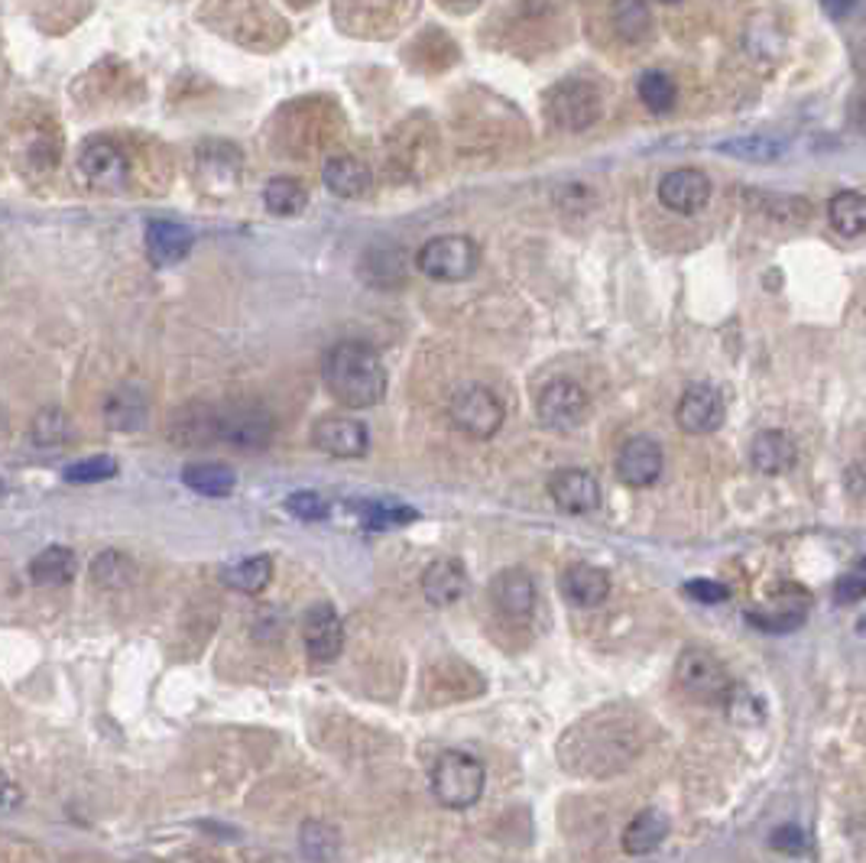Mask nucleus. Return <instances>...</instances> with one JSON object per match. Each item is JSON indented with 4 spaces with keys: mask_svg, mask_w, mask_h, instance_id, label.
Wrapping results in <instances>:
<instances>
[{
    "mask_svg": "<svg viewBox=\"0 0 866 863\" xmlns=\"http://www.w3.org/2000/svg\"><path fill=\"white\" fill-rule=\"evenodd\" d=\"M218 439L240 452L267 449L273 439V416L253 403H234L218 409Z\"/></svg>",
    "mask_w": 866,
    "mask_h": 863,
    "instance_id": "nucleus-9",
    "label": "nucleus"
},
{
    "mask_svg": "<svg viewBox=\"0 0 866 863\" xmlns=\"http://www.w3.org/2000/svg\"><path fill=\"white\" fill-rule=\"evenodd\" d=\"M834 594H837L841 604H854V601L866 597V559L864 562H857L847 575L837 581Z\"/></svg>",
    "mask_w": 866,
    "mask_h": 863,
    "instance_id": "nucleus-37",
    "label": "nucleus"
},
{
    "mask_svg": "<svg viewBox=\"0 0 866 863\" xmlns=\"http://www.w3.org/2000/svg\"><path fill=\"white\" fill-rule=\"evenodd\" d=\"M286 510L295 519H302V522H318V519H325L332 514V504L322 494H315V490H295L286 500Z\"/></svg>",
    "mask_w": 866,
    "mask_h": 863,
    "instance_id": "nucleus-35",
    "label": "nucleus"
},
{
    "mask_svg": "<svg viewBox=\"0 0 866 863\" xmlns=\"http://www.w3.org/2000/svg\"><path fill=\"white\" fill-rule=\"evenodd\" d=\"M795 461H799V449L782 429H766L753 439L750 464L759 474H782L795 467Z\"/></svg>",
    "mask_w": 866,
    "mask_h": 863,
    "instance_id": "nucleus-22",
    "label": "nucleus"
},
{
    "mask_svg": "<svg viewBox=\"0 0 866 863\" xmlns=\"http://www.w3.org/2000/svg\"><path fill=\"white\" fill-rule=\"evenodd\" d=\"M727 406L717 387L711 384H692L675 406V422L689 435H711L724 425Z\"/></svg>",
    "mask_w": 866,
    "mask_h": 863,
    "instance_id": "nucleus-10",
    "label": "nucleus"
},
{
    "mask_svg": "<svg viewBox=\"0 0 866 863\" xmlns=\"http://www.w3.org/2000/svg\"><path fill=\"white\" fill-rule=\"evenodd\" d=\"M727 150L740 153L744 160H776V157H779V143L762 140V137H747V140L727 143Z\"/></svg>",
    "mask_w": 866,
    "mask_h": 863,
    "instance_id": "nucleus-39",
    "label": "nucleus"
},
{
    "mask_svg": "<svg viewBox=\"0 0 866 863\" xmlns=\"http://www.w3.org/2000/svg\"><path fill=\"white\" fill-rule=\"evenodd\" d=\"M115 474L117 461L111 459V455H91V459L68 464L62 477H65L68 484H101V481H108V477H115Z\"/></svg>",
    "mask_w": 866,
    "mask_h": 863,
    "instance_id": "nucleus-34",
    "label": "nucleus"
},
{
    "mask_svg": "<svg viewBox=\"0 0 866 863\" xmlns=\"http://www.w3.org/2000/svg\"><path fill=\"white\" fill-rule=\"evenodd\" d=\"M78 170L95 185H120L130 175V157L111 137H91L78 150Z\"/></svg>",
    "mask_w": 866,
    "mask_h": 863,
    "instance_id": "nucleus-14",
    "label": "nucleus"
},
{
    "mask_svg": "<svg viewBox=\"0 0 866 863\" xmlns=\"http://www.w3.org/2000/svg\"><path fill=\"white\" fill-rule=\"evenodd\" d=\"M477 263H480V250L464 234L432 237L415 253V267L429 280H439V283H462L467 277H474Z\"/></svg>",
    "mask_w": 866,
    "mask_h": 863,
    "instance_id": "nucleus-5",
    "label": "nucleus"
},
{
    "mask_svg": "<svg viewBox=\"0 0 866 863\" xmlns=\"http://www.w3.org/2000/svg\"><path fill=\"white\" fill-rule=\"evenodd\" d=\"M662 467H665L662 445L649 435L627 439L614 461V471L627 487H652L662 477Z\"/></svg>",
    "mask_w": 866,
    "mask_h": 863,
    "instance_id": "nucleus-11",
    "label": "nucleus"
},
{
    "mask_svg": "<svg viewBox=\"0 0 866 863\" xmlns=\"http://www.w3.org/2000/svg\"><path fill=\"white\" fill-rule=\"evenodd\" d=\"M147 397L137 387H117L105 400V422L117 432H137L147 425Z\"/></svg>",
    "mask_w": 866,
    "mask_h": 863,
    "instance_id": "nucleus-24",
    "label": "nucleus"
},
{
    "mask_svg": "<svg viewBox=\"0 0 866 863\" xmlns=\"http://www.w3.org/2000/svg\"><path fill=\"white\" fill-rule=\"evenodd\" d=\"M78 572V555L68 546H46L30 562V581L36 587H62Z\"/></svg>",
    "mask_w": 866,
    "mask_h": 863,
    "instance_id": "nucleus-23",
    "label": "nucleus"
},
{
    "mask_svg": "<svg viewBox=\"0 0 866 863\" xmlns=\"http://www.w3.org/2000/svg\"><path fill=\"white\" fill-rule=\"evenodd\" d=\"M302 636H305V649L312 662H335L345 649V624L338 617V611L322 601L315 607H308L305 621H302Z\"/></svg>",
    "mask_w": 866,
    "mask_h": 863,
    "instance_id": "nucleus-12",
    "label": "nucleus"
},
{
    "mask_svg": "<svg viewBox=\"0 0 866 863\" xmlns=\"http://www.w3.org/2000/svg\"><path fill=\"white\" fill-rule=\"evenodd\" d=\"M195 247V234L178 225V222H150L147 225V257L156 263V267H173L182 263Z\"/></svg>",
    "mask_w": 866,
    "mask_h": 863,
    "instance_id": "nucleus-18",
    "label": "nucleus"
},
{
    "mask_svg": "<svg viewBox=\"0 0 866 863\" xmlns=\"http://www.w3.org/2000/svg\"><path fill=\"white\" fill-rule=\"evenodd\" d=\"M827 222L844 237H857L866 230V195L841 192L827 202Z\"/></svg>",
    "mask_w": 866,
    "mask_h": 863,
    "instance_id": "nucleus-28",
    "label": "nucleus"
},
{
    "mask_svg": "<svg viewBox=\"0 0 866 863\" xmlns=\"http://www.w3.org/2000/svg\"><path fill=\"white\" fill-rule=\"evenodd\" d=\"M328 393L347 409H370L387 397V367L364 342H338L322 360Z\"/></svg>",
    "mask_w": 866,
    "mask_h": 863,
    "instance_id": "nucleus-1",
    "label": "nucleus"
},
{
    "mask_svg": "<svg viewBox=\"0 0 866 863\" xmlns=\"http://www.w3.org/2000/svg\"><path fill=\"white\" fill-rule=\"evenodd\" d=\"M299 844H302V854L308 861L328 863L338 854V831L325 821H305L302 831H299Z\"/></svg>",
    "mask_w": 866,
    "mask_h": 863,
    "instance_id": "nucleus-31",
    "label": "nucleus"
},
{
    "mask_svg": "<svg viewBox=\"0 0 866 863\" xmlns=\"http://www.w3.org/2000/svg\"><path fill=\"white\" fill-rule=\"evenodd\" d=\"M692 601H697V604H724L727 597H730V591L721 584V581H707V578H697V581H689L685 587H682Z\"/></svg>",
    "mask_w": 866,
    "mask_h": 863,
    "instance_id": "nucleus-38",
    "label": "nucleus"
},
{
    "mask_svg": "<svg viewBox=\"0 0 866 863\" xmlns=\"http://www.w3.org/2000/svg\"><path fill=\"white\" fill-rule=\"evenodd\" d=\"M630 727H577L569 734V741H577V749H562L565 766L572 773H591V776H607L624 769L636 756V744L630 737Z\"/></svg>",
    "mask_w": 866,
    "mask_h": 863,
    "instance_id": "nucleus-2",
    "label": "nucleus"
},
{
    "mask_svg": "<svg viewBox=\"0 0 866 863\" xmlns=\"http://www.w3.org/2000/svg\"><path fill=\"white\" fill-rule=\"evenodd\" d=\"M614 23H617L620 36L639 40L649 30V10L642 3H624V7L614 10Z\"/></svg>",
    "mask_w": 866,
    "mask_h": 863,
    "instance_id": "nucleus-36",
    "label": "nucleus"
},
{
    "mask_svg": "<svg viewBox=\"0 0 866 863\" xmlns=\"http://www.w3.org/2000/svg\"><path fill=\"white\" fill-rule=\"evenodd\" d=\"M133 578V562L120 552H105L91 562V581L98 587H123Z\"/></svg>",
    "mask_w": 866,
    "mask_h": 863,
    "instance_id": "nucleus-33",
    "label": "nucleus"
},
{
    "mask_svg": "<svg viewBox=\"0 0 866 863\" xmlns=\"http://www.w3.org/2000/svg\"><path fill=\"white\" fill-rule=\"evenodd\" d=\"M549 494L555 500L559 510L565 514H575V517H584V514H594L600 507V484L591 471H581V467H565V471H555L549 477Z\"/></svg>",
    "mask_w": 866,
    "mask_h": 863,
    "instance_id": "nucleus-16",
    "label": "nucleus"
},
{
    "mask_svg": "<svg viewBox=\"0 0 866 863\" xmlns=\"http://www.w3.org/2000/svg\"><path fill=\"white\" fill-rule=\"evenodd\" d=\"M675 682L685 694L704 704H724L734 691L727 666L704 646H689L675 659Z\"/></svg>",
    "mask_w": 866,
    "mask_h": 863,
    "instance_id": "nucleus-4",
    "label": "nucleus"
},
{
    "mask_svg": "<svg viewBox=\"0 0 866 863\" xmlns=\"http://www.w3.org/2000/svg\"><path fill=\"white\" fill-rule=\"evenodd\" d=\"M20 806V789L0 773V811H7V808H17Z\"/></svg>",
    "mask_w": 866,
    "mask_h": 863,
    "instance_id": "nucleus-42",
    "label": "nucleus"
},
{
    "mask_svg": "<svg viewBox=\"0 0 866 863\" xmlns=\"http://www.w3.org/2000/svg\"><path fill=\"white\" fill-rule=\"evenodd\" d=\"M860 634H866V617H864V621H860Z\"/></svg>",
    "mask_w": 866,
    "mask_h": 863,
    "instance_id": "nucleus-43",
    "label": "nucleus"
},
{
    "mask_svg": "<svg viewBox=\"0 0 866 863\" xmlns=\"http://www.w3.org/2000/svg\"><path fill=\"white\" fill-rule=\"evenodd\" d=\"M312 445L332 459H360L370 449V432L357 419L325 416L312 425Z\"/></svg>",
    "mask_w": 866,
    "mask_h": 863,
    "instance_id": "nucleus-13",
    "label": "nucleus"
},
{
    "mask_svg": "<svg viewBox=\"0 0 866 863\" xmlns=\"http://www.w3.org/2000/svg\"><path fill=\"white\" fill-rule=\"evenodd\" d=\"M0 494H3V484H0Z\"/></svg>",
    "mask_w": 866,
    "mask_h": 863,
    "instance_id": "nucleus-44",
    "label": "nucleus"
},
{
    "mask_svg": "<svg viewBox=\"0 0 866 863\" xmlns=\"http://www.w3.org/2000/svg\"><path fill=\"white\" fill-rule=\"evenodd\" d=\"M322 182H325V188H328L332 195H338V198H360V195L370 192L374 175H370V166H367L364 160H357V157H350V153H342V157H332V160L325 163Z\"/></svg>",
    "mask_w": 866,
    "mask_h": 863,
    "instance_id": "nucleus-21",
    "label": "nucleus"
},
{
    "mask_svg": "<svg viewBox=\"0 0 866 863\" xmlns=\"http://www.w3.org/2000/svg\"><path fill=\"white\" fill-rule=\"evenodd\" d=\"M484 763L462 749H448L435 759L432 766V792L445 808H470L484 796Z\"/></svg>",
    "mask_w": 866,
    "mask_h": 863,
    "instance_id": "nucleus-3",
    "label": "nucleus"
},
{
    "mask_svg": "<svg viewBox=\"0 0 866 863\" xmlns=\"http://www.w3.org/2000/svg\"><path fill=\"white\" fill-rule=\"evenodd\" d=\"M467 591V572L458 559H435L425 572H422V594L429 597V604L435 607H448L455 604Z\"/></svg>",
    "mask_w": 866,
    "mask_h": 863,
    "instance_id": "nucleus-20",
    "label": "nucleus"
},
{
    "mask_svg": "<svg viewBox=\"0 0 866 863\" xmlns=\"http://www.w3.org/2000/svg\"><path fill=\"white\" fill-rule=\"evenodd\" d=\"M221 581L240 594H260L273 581V559L270 555H250L231 569H225Z\"/></svg>",
    "mask_w": 866,
    "mask_h": 863,
    "instance_id": "nucleus-29",
    "label": "nucleus"
},
{
    "mask_svg": "<svg viewBox=\"0 0 866 863\" xmlns=\"http://www.w3.org/2000/svg\"><path fill=\"white\" fill-rule=\"evenodd\" d=\"M263 205L270 215H280V218H292V215H302V208L308 205V192L299 179H289V175H277L267 182L263 188Z\"/></svg>",
    "mask_w": 866,
    "mask_h": 863,
    "instance_id": "nucleus-27",
    "label": "nucleus"
},
{
    "mask_svg": "<svg viewBox=\"0 0 866 863\" xmlns=\"http://www.w3.org/2000/svg\"><path fill=\"white\" fill-rule=\"evenodd\" d=\"M448 416L455 422V429L464 432L467 439H477V442H487L500 432L504 425V403L497 400L494 390L480 387V384H470L462 387L452 403H448Z\"/></svg>",
    "mask_w": 866,
    "mask_h": 863,
    "instance_id": "nucleus-6",
    "label": "nucleus"
},
{
    "mask_svg": "<svg viewBox=\"0 0 866 863\" xmlns=\"http://www.w3.org/2000/svg\"><path fill=\"white\" fill-rule=\"evenodd\" d=\"M659 202L675 215H697L711 202V179L692 166L672 170L659 179Z\"/></svg>",
    "mask_w": 866,
    "mask_h": 863,
    "instance_id": "nucleus-15",
    "label": "nucleus"
},
{
    "mask_svg": "<svg viewBox=\"0 0 866 863\" xmlns=\"http://www.w3.org/2000/svg\"><path fill=\"white\" fill-rule=\"evenodd\" d=\"M182 484L188 490L202 494V497H228L234 490V484H237V477H234V471L228 464L215 461V464H188L182 471Z\"/></svg>",
    "mask_w": 866,
    "mask_h": 863,
    "instance_id": "nucleus-26",
    "label": "nucleus"
},
{
    "mask_svg": "<svg viewBox=\"0 0 866 863\" xmlns=\"http://www.w3.org/2000/svg\"><path fill=\"white\" fill-rule=\"evenodd\" d=\"M772 848L782 851V854H799V851H805V834L799 828H792V824L776 828L772 831Z\"/></svg>",
    "mask_w": 866,
    "mask_h": 863,
    "instance_id": "nucleus-41",
    "label": "nucleus"
},
{
    "mask_svg": "<svg viewBox=\"0 0 866 863\" xmlns=\"http://www.w3.org/2000/svg\"><path fill=\"white\" fill-rule=\"evenodd\" d=\"M669 838V818L656 808L642 811L639 818H634L624 831V851L634 854V857H646L652 851L662 848V841Z\"/></svg>",
    "mask_w": 866,
    "mask_h": 863,
    "instance_id": "nucleus-25",
    "label": "nucleus"
},
{
    "mask_svg": "<svg viewBox=\"0 0 866 863\" xmlns=\"http://www.w3.org/2000/svg\"><path fill=\"white\" fill-rule=\"evenodd\" d=\"M639 98H642V105L649 111L669 115L675 108V101H679V88H675V82L665 72H646L639 78Z\"/></svg>",
    "mask_w": 866,
    "mask_h": 863,
    "instance_id": "nucleus-32",
    "label": "nucleus"
},
{
    "mask_svg": "<svg viewBox=\"0 0 866 863\" xmlns=\"http://www.w3.org/2000/svg\"><path fill=\"white\" fill-rule=\"evenodd\" d=\"M490 601L504 617L526 621L535 611V581L522 569H507L490 581Z\"/></svg>",
    "mask_w": 866,
    "mask_h": 863,
    "instance_id": "nucleus-17",
    "label": "nucleus"
},
{
    "mask_svg": "<svg viewBox=\"0 0 866 863\" xmlns=\"http://www.w3.org/2000/svg\"><path fill=\"white\" fill-rule=\"evenodd\" d=\"M549 117L569 133L587 130L600 117V91L591 82L569 78L549 91Z\"/></svg>",
    "mask_w": 866,
    "mask_h": 863,
    "instance_id": "nucleus-8",
    "label": "nucleus"
},
{
    "mask_svg": "<svg viewBox=\"0 0 866 863\" xmlns=\"http://www.w3.org/2000/svg\"><path fill=\"white\" fill-rule=\"evenodd\" d=\"M587 412H591L587 390L569 377H555L552 384H545L535 400V416L549 432H575L587 422Z\"/></svg>",
    "mask_w": 866,
    "mask_h": 863,
    "instance_id": "nucleus-7",
    "label": "nucleus"
},
{
    "mask_svg": "<svg viewBox=\"0 0 866 863\" xmlns=\"http://www.w3.org/2000/svg\"><path fill=\"white\" fill-rule=\"evenodd\" d=\"M36 429H50L36 439V445H65V416L62 412H43L36 419Z\"/></svg>",
    "mask_w": 866,
    "mask_h": 863,
    "instance_id": "nucleus-40",
    "label": "nucleus"
},
{
    "mask_svg": "<svg viewBox=\"0 0 866 863\" xmlns=\"http://www.w3.org/2000/svg\"><path fill=\"white\" fill-rule=\"evenodd\" d=\"M562 594L575 604V607H597L607 601L610 594V575L591 562H577L569 565L562 575Z\"/></svg>",
    "mask_w": 866,
    "mask_h": 863,
    "instance_id": "nucleus-19",
    "label": "nucleus"
},
{
    "mask_svg": "<svg viewBox=\"0 0 866 863\" xmlns=\"http://www.w3.org/2000/svg\"><path fill=\"white\" fill-rule=\"evenodd\" d=\"M354 510L364 529H393L419 519V514L400 500H367V504H354Z\"/></svg>",
    "mask_w": 866,
    "mask_h": 863,
    "instance_id": "nucleus-30",
    "label": "nucleus"
}]
</instances>
